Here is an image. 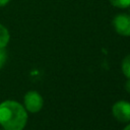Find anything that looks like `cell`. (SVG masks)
Listing matches in <instances>:
<instances>
[{
  "label": "cell",
  "instance_id": "8fae6325",
  "mask_svg": "<svg viewBox=\"0 0 130 130\" xmlns=\"http://www.w3.org/2000/svg\"><path fill=\"white\" fill-rule=\"evenodd\" d=\"M123 130H130V123H129V124H128V125H127Z\"/></svg>",
  "mask_w": 130,
  "mask_h": 130
},
{
  "label": "cell",
  "instance_id": "3957f363",
  "mask_svg": "<svg viewBox=\"0 0 130 130\" xmlns=\"http://www.w3.org/2000/svg\"><path fill=\"white\" fill-rule=\"evenodd\" d=\"M114 118L121 123L130 122V103L127 101H118L112 106Z\"/></svg>",
  "mask_w": 130,
  "mask_h": 130
},
{
  "label": "cell",
  "instance_id": "9c48e42d",
  "mask_svg": "<svg viewBox=\"0 0 130 130\" xmlns=\"http://www.w3.org/2000/svg\"><path fill=\"white\" fill-rule=\"evenodd\" d=\"M9 2H10V0H0V7H4V6H6Z\"/></svg>",
  "mask_w": 130,
  "mask_h": 130
},
{
  "label": "cell",
  "instance_id": "8992f818",
  "mask_svg": "<svg viewBox=\"0 0 130 130\" xmlns=\"http://www.w3.org/2000/svg\"><path fill=\"white\" fill-rule=\"evenodd\" d=\"M121 69H122L123 74L128 79H130V55H127L123 59L122 64H121Z\"/></svg>",
  "mask_w": 130,
  "mask_h": 130
},
{
  "label": "cell",
  "instance_id": "6da1fadb",
  "mask_svg": "<svg viewBox=\"0 0 130 130\" xmlns=\"http://www.w3.org/2000/svg\"><path fill=\"white\" fill-rule=\"evenodd\" d=\"M27 123V112L23 105L7 100L0 103V126L4 130H23Z\"/></svg>",
  "mask_w": 130,
  "mask_h": 130
},
{
  "label": "cell",
  "instance_id": "4fadbf2b",
  "mask_svg": "<svg viewBox=\"0 0 130 130\" xmlns=\"http://www.w3.org/2000/svg\"><path fill=\"white\" fill-rule=\"evenodd\" d=\"M3 130H4V129H3Z\"/></svg>",
  "mask_w": 130,
  "mask_h": 130
},
{
  "label": "cell",
  "instance_id": "7a4b0ae2",
  "mask_svg": "<svg viewBox=\"0 0 130 130\" xmlns=\"http://www.w3.org/2000/svg\"><path fill=\"white\" fill-rule=\"evenodd\" d=\"M44 100L43 96L36 90L27 91L23 96V107L26 112L38 113L43 109Z\"/></svg>",
  "mask_w": 130,
  "mask_h": 130
},
{
  "label": "cell",
  "instance_id": "30bf717a",
  "mask_svg": "<svg viewBox=\"0 0 130 130\" xmlns=\"http://www.w3.org/2000/svg\"><path fill=\"white\" fill-rule=\"evenodd\" d=\"M125 88H126V90H127L128 92H130V79H128V80L126 81V84H125Z\"/></svg>",
  "mask_w": 130,
  "mask_h": 130
},
{
  "label": "cell",
  "instance_id": "52a82bcc",
  "mask_svg": "<svg viewBox=\"0 0 130 130\" xmlns=\"http://www.w3.org/2000/svg\"><path fill=\"white\" fill-rule=\"evenodd\" d=\"M110 3L117 8H128L130 6V0H110Z\"/></svg>",
  "mask_w": 130,
  "mask_h": 130
},
{
  "label": "cell",
  "instance_id": "5b68a950",
  "mask_svg": "<svg viewBox=\"0 0 130 130\" xmlns=\"http://www.w3.org/2000/svg\"><path fill=\"white\" fill-rule=\"evenodd\" d=\"M9 40H10V35L8 29L3 24L0 23V49L5 48L8 45Z\"/></svg>",
  "mask_w": 130,
  "mask_h": 130
},
{
  "label": "cell",
  "instance_id": "277c9868",
  "mask_svg": "<svg viewBox=\"0 0 130 130\" xmlns=\"http://www.w3.org/2000/svg\"><path fill=\"white\" fill-rule=\"evenodd\" d=\"M113 25L117 34L120 36L130 37V14H117L113 19Z\"/></svg>",
  "mask_w": 130,
  "mask_h": 130
},
{
  "label": "cell",
  "instance_id": "ba28073f",
  "mask_svg": "<svg viewBox=\"0 0 130 130\" xmlns=\"http://www.w3.org/2000/svg\"><path fill=\"white\" fill-rule=\"evenodd\" d=\"M6 61H7V52L5 48H1L0 49V69L4 67Z\"/></svg>",
  "mask_w": 130,
  "mask_h": 130
},
{
  "label": "cell",
  "instance_id": "7c38bea8",
  "mask_svg": "<svg viewBox=\"0 0 130 130\" xmlns=\"http://www.w3.org/2000/svg\"><path fill=\"white\" fill-rule=\"evenodd\" d=\"M128 9H129V14H130V6L128 7Z\"/></svg>",
  "mask_w": 130,
  "mask_h": 130
}]
</instances>
